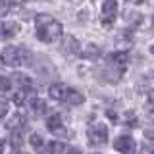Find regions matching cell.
<instances>
[{
    "instance_id": "1",
    "label": "cell",
    "mask_w": 154,
    "mask_h": 154,
    "mask_svg": "<svg viewBox=\"0 0 154 154\" xmlns=\"http://www.w3.org/2000/svg\"><path fill=\"white\" fill-rule=\"evenodd\" d=\"M35 29H37V38L41 42H56L64 31L62 23L48 14H38L35 19Z\"/></svg>"
},
{
    "instance_id": "2",
    "label": "cell",
    "mask_w": 154,
    "mask_h": 154,
    "mask_svg": "<svg viewBox=\"0 0 154 154\" xmlns=\"http://www.w3.org/2000/svg\"><path fill=\"white\" fill-rule=\"evenodd\" d=\"M27 58V50L23 46H8L2 52V64L10 67H19Z\"/></svg>"
},
{
    "instance_id": "3",
    "label": "cell",
    "mask_w": 154,
    "mask_h": 154,
    "mask_svg": "<svg viewBox=\"0 0 154 154\" xmlns=\"http://www.w3.org/2000/svg\"><path fill=\"white\" fill-rule=\"evenodd\" d=\"M87 139L93 146H102L108 143V127L104 123H91L87 127Z\"/></svg>"
},
{
    "instance_id": "4",
    "label": "cell",
    "mask_w": 154,
    "mask_h": 154,
    "mask_svg": "<svg viewBox=\"0 0 154 154\" xmlns=\"http://www.w3.org/2000/svg\"><path fill=\"white\" fill-rule=\"evenodd\" d=\"M116 17H118V2H116V0H104L100 23H102L104 27H108L116 21Z\"/></svg>"
},
{
    "instance_id": "5",
    "label": "cell",
    "mask_w": 154,
    "mask_h": 154,
    "mask_svg": "<svg viewBox=\"0 0 154 154\" xmlns=\"http://www.w3.org/2000/svg\"><path fill=\"white\" fill-rule=\"evenodd\" d=\"M71 91H73V89H69V87L64 85V83H54V85H50L48 93H50V96H52L54 100H60V102H67V98H69Z\"/></svg>"
},
{
    "instance_id": "6",
    "label": "cell",
    "mask_w": 154,
    "mask_h": 154,
    "mask_svg": "<svg viewBox=\"0 0 154 154\" xmlns=\"http://www.w3.org/2000/svg\"><path fill=\"white\" fill-rule=\"evenodd\" d=\"M114 148L119 154H135V141L129 137V135H122V137L116 139Z\"/></svg>"
},
{
    "instance_id": "7",
    "label": "cell",
    "mask_w": 154,
    "mask_h": 154,
    "mask_svg": "<svg viewBox=\"0 0 154 154\" xmlns=\"http://www.w3.org/2000/svg\"><path fill=\"white\" fill-rule=\"evenodd\" d=\"M46 127L50 133H54L56 137H66V127L62 123V116L60 114H54L46 119Z\"/></svg>"
},
{
    "instance_id": "8",
    "label": "cell",
    "mask_w": 154,
    "mask_h": 154,
    "mask_svg": "<svg viewBox=\"0 0 154 154\" xmlns=\"http://www.w3.org/2000/svg\"><path fill=\"white\" fill-rule=\"evenodd\" d=\"M19 33V23L16 21H2L0 23V37L2 38H12Z\"/></svg>"
},
{
    "instance_id": "9",
    "label": "cell",
    "mask_w": 154,
    "mask_h": 154,
    "mask_svg": "<svg viewBox=\"0 0 154 154\" xmlns=\"http://www.w3.org/2000/svg\"><path fill=\"white\" fill-rule=\"evenodd\" d=\"M62 50L67 52V54H75V52H79V41H77L75 37H71V35H66L64 41H62Z\"/></svg>"
},
{
    "instance_id": "10",
    "label": "cell",
    "mask_w": 154,
    "mask_h": 154,
    "mask_svg": "<svg viewBox=\"0 0 154 154\" xmlns=\"http://www.w3.org/2000/svg\"><path fill=\"white\" fill-rule=\"evenodd\" d=\"M42 154H64L66 152V144L60 143V141H52L48 143L46 146H42Z\"/></svg>"
},
{
    "instance_id": "11",
    "label": "cell",
    "mask_w": 154,
    "mask_h": 154,
    "mask_svg": "<svg viewBox=\"0 0 154 154\" xmlns=\"http://www.w3.org/2000/svg\"><path fill=\"white\" fill-rule=\"evenodd\" d=\"M29 96H35V91L31 89V87H25V89H19L16 94H14V102H16V106H21L25 104V100L29 98Z\"/></svg>"
},
{
    "instance_id": "12",
    "label": "cell",
    "mask_w": 154,
    "mask_h": 154,
    "mask_svg": "<svg viewBox=\"0 0 154 154\" xmlns=\"http://www.w3.org/2000/svg\"><path fill=\"white\" fill-rule=\"evenodd\" d=\"M23 123H25V118H23V116H19V114H16V116H12V118L8 119L6 127L10 129V131H16V133H19V131L23 129Z\"/></svg>"
},
{
    "instance_id": "13",
    "label": "cell",
    "mask_w": 154,
    "mask_h": 154,
    "mask_svg": "<svg viewBox=\"0 0 154 154\" xmlns=\"http://www.w3.org/2000/svg\"><path fill=\"white\" fill-rule=\"evenodd\" d=\"M12 83L19 87V89H25V87H31V79H29L27 75H23V73H14L12 75Z\"/></svg>"
},
{
    "instance_id": "14",
    "label": "cell",
    "mask_w": 154,
    "mask_h": 154,
    "mask_svg": "<svg viewBox=\"0 0 154 154\" xmlns=\"http://www.w3.org/2000/svg\"><path fill=\"white\" fill-rule=\"evenodd\" d=\"M31 108H33V112H35L37 116H42V114H46V102H42V100H38V98H35V102L31 104Z\"/></svg>"
},
{
    "instance_id": "15",
    "label": "cell",
    "mask_w": 154,
    "mask_h": 154,
    "mask_svg": "<svg viewBox=\"0 0 154 154\" xmlns=\"http://www.w3.org/2000/svg\"><path fill=\"white\" fill-rule=\"evenodd\" d=\"M29 143H31V146L35 148V150H42V146H45V143H42V137L38 133H33L31 139H29Z\"/></svg>"
},
{
    "instance_id": "16",
    "label": "cell",
    "mask_w": 154,
    "mask_h": 154,
    "mask_svg": "<svg viewBox=\"0 0 154 154\" xmlns=\"http://www.w3.org/2000/svg\"><path fill=\"white\" fill-rule=\"evenodd\" d=\"M144 110L146 112H154V91H148L144 94Z\"/></svg>"
},
{
    "instance_id": "17",
    "label": "cell",
    "mask_w": 154,
    "mask_h": 154,
    "mask_svg": "<svg viewBox=\"0 0 154 154\" xmlns=\"http://www.w3.org/2000/svg\"><path fill=\"white\" fill-rule=\"evenodd\" d=\"M10 83H12V81H10L8 77L0 75V93H6V91L10 89Z\"/></svg>"
},
{
    "instance_id": "18",
    "label": "cell",
    "mask_w": 154,
    "mask_h": 154,
    "mask_svg": "<svg viewBox=\"0 0 154 154\" xmlns=\"http://www.w3.org/2000/svg\"><path fill=\"white\" fill-rule=\"evenodd\" d=\"M8 10H10L8 0H0V16H6V14H8Z\"/></svg>"
},
{
    "instance_id": "19",
    "label": "cell",
    "mask_w": 154,
    "mask_h": 154,
    "mask_svg": "<svg viewBox=\"0 0 154 154\" xmlns=\"http://www.w3.org/2000/svg\"><path fill=\"white\" fill-rule=\"evenodd\" d=\"M139 154H154V146H143Z\"/></svg>"
},
{
    "instance_id": "20",
    "label": "cell",
    "mask_w": 154,
    "mask_h": 154,
    "mask_svg": "<svg viewBox=\"0 0 154 154\" xmlns=\"http://www.w3.org/2000/svg\"><path fill=\"white\" fill-rule=\"evenodd\" d=\"M6 112H8L6 102H0V118H4V116H6Z\"/></svg>"
},
{
    "instance_id": "21",
    "label": "cell",
    "mask_w": 154,
    "mask_h": 154,
    "mask_svg": "<svg viewBox=\"0 0 154 154\" xmlns=\"http://www.w3.org/2000/svg\"><path fill=\"white\" fill-rule=\"evenodd\" d=\"M67 154H81V150H77V148H71V150H67Z\"/></svg>"
},
{
    "instance_id": "22",
    "label": "cell",
    "mask_w": 154,
    "mask_h": 154,
    "mask_svg": "<svg viewBox=\"0 0 154 154\" xmlns=\"http://www.w3.org/2000/svg\"><path fill=\"white\" fill-rule=\"evenodd\" d=\"M2 152H4V141L0 139V154H2Z\"/></svg>"
},
{
    "instance_id": "23",
    "label": "cell",
    "mask_w": 154,
    "mask_h": 154,
    "mask_svg": "<svg viewBox=\"0 0 154 154\" xmlns=\"http://www.w3.org/2000/svg\"><path fill=\"white\" fill-rule=\"evenodd\" d=\"M129 2H133V4H141V2H139V0H129Z\"/></svg>"
},
{
    "instance_id": "24",
    "label": "cell",
    "mask_w": 154,
    "mask_h": 154,
    "mask_svg": "<svg viewBox=\"0 0 154 154\" xmlns=\"http://www.w3.org/2000/svg\"><path fill=\"white\" fill-rule=\"evenodd\" d=\"M150 52H152V54H154V45H152V46H150Z\"/></svg>"
},
{
    "instance_id": "25",
    "label": "cell",
    "mask_w": 154,
    "mask_h": 154,
    "mask_svg": "<svg viewBox=\"0 0 154 154\" xmlns=\"http://www.w3.org/2000/svg\"><path fill=\"white\" fill-rule=\"evenodd\" d=\"M152 31H154V17H152Z\"/></svg>"
},
{
    "instance_id": "26",
    "label": "cell",
    "mask_w": 154,
    "mask_h": 154,
    "mask_svg": "<svg viewBox=\"0 0 154 154\" xmlns=\"http://www.w3.org/2000/svg\"><path fill=\"white\" fill-rule=\"evenodd\" d=\"M139 2H144V0H139Z\"/></svg>"
}]
</instances>
